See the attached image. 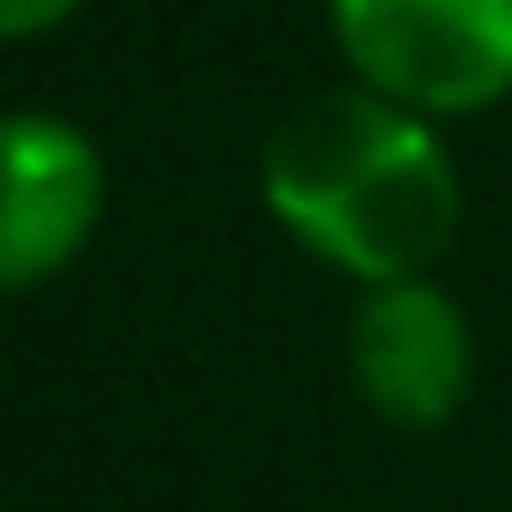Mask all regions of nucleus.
<instances>
[{
  "label": "nucleus",
  "instance_id": "nucleus-4",
  "mask_svg": "<svg viewBox=\"0 0 512 512\" xmlns=\"http://www.w3.org/2000/svg\"><path fill=\"white\" fill-rule=\"evenodd\" d=\"M352 384L360 400L384 416V424H408V432H432L464 408V384H472V320L456 312L448 288L424 280H384L360 296L352 312Z\"/></svg>",
  "mask_w": 512,
  "mask_h": 512
},
{
  "label": "nucleus",
  "instance_id": "nucleus-5",
  "mask_svg": "<svg viewBox=\"0 0 512 512\" xmlns=\"http://www.w3.org/2000/svg\"><path fill=\"white\" fill-rule=\"evenodd\" d=\"M88 0H0V40H40L64 16H80Z\"/></svg>",
  "mask_w": 512,
  "mask_h": 512
},
{
  "label": "nucleus",
  "instance_id": "nucleus-2",
  "mask_svg": "<svg viewBox=\"0 0 512 512\" xmlns=\"http://www.w3.org/2000/svg\"><path fill=\"white\" fill-rule=\"evenodd\" d=\"M328 24L360 88L424 120L512 96V0H328Z\"/></svg>",
  "mask_w": 512,
  "mask_h": 512
},
{
  "label": "nucleus",
  "instance_id": "nucleus-1",
  "mask_svg": "<svg viewBox=\"0 0 512 512\" xmlns=\"http://www.w3.org/2000/svg\"><path fill=\"white\" fill-rule=\"evenodd\" d=\"M256 176L288 240L368 288L424 280L456 240V168L440 128L360 80L304 96L272 128Z\"/></svg>",
  "mask_w": 512,
  "mask_h": 512
},
{
  "label": "nucleus",
  "instance_id": "nucleus-3",
  "mask_svg": "<svg viewBox=\"0 0 512 512\" xmlns=\"http://www.w3.org/2000/svg\"><path fill=\"white\" fill-rule=\"evenodd\" d=\"M104 216V152L56 112H0V296L56 280Z\"/></svg>",
  "mask_w": 512,
  "mask_h": 512
}]
</instances>
